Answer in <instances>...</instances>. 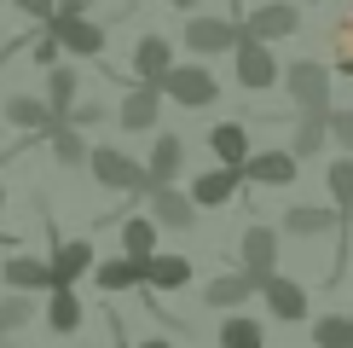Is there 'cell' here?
<instances>
[{
  "label": "cell",
  "instance_id": "6da1fadb",
  "mask_svg": "<svg viewBox=\"0 0 353 348\" xmlns=\"http://www.w3.org/2000/svg\"><path fill=\"white\" fill-rule=\"evenodd\" d=\"M87 174H93V186L122 192V197H145L151 192V168L134 163L128 151H110V145H93V151H87Z\"/></svg>",
  "mask_w": 353,
  "mask_h": 348
},
{
  "label": "cell",
  "instance_id": "7a4b0ae2",
  "mask_svg": "<svg viewBox=\"0 0 353 348\" xmlns=\"http://www.w3.org/2000/svg\"><path fill=\"white\" fill-rule=\"evenodd\" d=\"M284 87H290L296 116H330V70L319 64V58H296V64H284Z\"/></svg>",
  "mask_w": 353,
  "mask_h": 348
},
{
  "label": "cell",
  "instance_id": "3957f363",
  "mask_svg": "<svg viewBox=\"0 0 353 348\" xmlns=\"http://www.w3.org/2000/svg\"><path fill=\"white\" fill-rule=\"evenodd\" d=\"M238 29L249 41H290V35H301V6L296 0H267V6H249L243 18H238Z\"/></svg>",
  "mask_w": 353,
  "mask_h": 348
},
{
  "label": "cell",
  "instance_id": "277c9868",
  "mask_svg": "<svg viewBox=\"0 0 353 348\" xmlns=\"http://www.w3.org/2000/svg\"><path fill=\"white\" fill-rule=\"evenodd\" d=\"M163 99H174V105H185V110H203V105H214L220 99V81H214V70L203 64H174L168 76H163Z\"/></svg>",
  "mask_w": 353,
  "mask_h": 348
},
{
  "label": "cell",
  "instance_id": "5b68a950",
  "mask_svg": "<svg viewBox=\"0 0 353 348\" xmlns=\"http://www.w3.org/2000/svg\"><path fill=\"white\" fill-rule=\"evenodd\" d=\"M232 70H238L243 93H267L272 81H284V64L272 58V47H267V41H249V35L232 47Z\"/></svg>",
  "mask_w": 353,
  "mask_h": 348
},
{
  "label": "cell",
  "instance_id": "8992f818",
  "mask_svg": "<svg viewBox=\"0 0 353 348\" xmlns=\"http://www.w3.org/2000/svg\"><path fill=\"white\" fill-rule=\"evenodd\" d=\"M116 122H122V134H157L163 128V81H134L116 105Z\"/></svg>",
  "mask_w": 353,
  "mask_h": 348
},
{
  "label": "cell",
  "instance_id": "52a82bcc",
  "mask_svg": "<svg viewBox=\"0 0 353 348\" xmlns=\"http://www.w3.org/2000/svg\"><path fill=\"white\" fill-rule=\"evenodd\" d=\"M180 41L197 58H214V52H232L243 41V29H238V18H209V12H191L185 18V29H180Z\"/></svg>",
  "mask_w": 353,
  "mask_h": 348
},
{
  "label": "cell",
  "instance_id": "ba28073f",
  "mask_svg": "<svg viewBox=\"0 0 353 348\" xmlns=\"http://www.w3.org/2000/svg\"><path fill=\"white\" fill-rule=\"evenodd\" d=\"M238 261H243L249 279L267 290V284H272V267H278V226L249 221V226H243V238H238Z\"/></svg>",
  "mask_w": 353,
  "mask_h": 348
},
{
  "label": "cell",
  "instance_id": "9c48e42d",
  "mask_svg": "<svg viewBox=\"0 0 353 348\" xmlns=\"http://www.w3.org/2000/svg\"><path fill=\"white\" fill-rule=\"evenodd\" d=\"M41 29L64 41L70 58H110V35H105V23H93V18H58V12H52Z\"/></svg>",
  "mask_w": 353,
  "mask_h": 348
},
{
  "label": "cell",
  "instance_id": "30bf717a",
  "mask_svg": "<svg viewBox=\"0 0 353 348\" xmlns=\"http://www.w3.org/2000/svg\"><path fill=\"white\" fill-rule=\"evenodd\" d=\"M52 290H76V279H87V273L99 267L93 255V238H52Z\"/></svg>",
  "mask_w": 353,
  "mask_h": 348
},
{
  "label": "cell",
  "instance_id": "8fae6325",
  "mask_svg": "<svg viewBox=\"0 0 353 348\" xmlns=\"http://www.w3.org/2000/svg\"><path fill=\"white\" fill-rule=\"evenodd\" d=\"M336 226H347V215L336 209H325V203H290L284 215H278V232H290V238H330Z\"/></svg>",
  "mask_w": 353,
  "mask_h": 348
},
{
  "label": "cell",
  "instance_id": "7c38bea8",
  "mask_svg": "<svg viewBox=\"0 0 353 348\" xmlns=\"http://www.w3.org/2000/svg\"><path fill=\"white\" fill-rule=\"evenodd\" d=\"M145 215H151L157 226H168V232L197 226V203H191V192H180V186H151V192H145Z\"/></svg>",
  "mask_w": 353,
  "mask_h": 348
},
{
  "label": "cell",
  "instance_id": "4fadbf2b",
  "mask_svg": "<svg viewBox=\"0 0 353 348\" xmlns=\"http://www.w3.org/2000/svg\"><path fill=\"white\" fill-rule=\"evenodd\" d=\"M296 168H301V157L290 151V145H278V151H249L243 180L249 186H290V180H296Z\"/></svg>",
  "mask_w": 353,
  "mask_h": 348
},
{
  "label": "cell",
  "instance_id": "5bb4252c",
  "mask_svg": "<svg viewBox=\"0 0 353 348\" xmlns=\"http://www.w3.org/2000/svg\"><path fill=\"white\" fill-rule=\"evenodd\" d=\"M243 168H209V174H197V180H191V203H197V209H220V203H232V197H238L243 192Z\"/></svg>",
  "mask_w": 353,
  "mask_h": 348
},
{
  "label": "cell",
  "instance_id": "9a60e30c",
  "mask_svg": "<svg viewBox=\"0 0 353 348\" xmlns=\"http://www.w3.org/2000/svg\"><path fill=\"white\" fill-rule=\"evenodd\" d=\"M145 168H151V186H174V180H180V168H185V139L168 134V128H157Z\"/></svg>",
  "mask_w": 353,
  "mask_h": 348
},
{
  "label": "cell",
  "instance_id": "2e32d148",
  "mask_svg": "<svg viewBox=\"0 0 353 348\" xmlns=\"http://www.w3.org/2000/svg\"><path fill=\"white\" fill-rule=\"evenodd\" d=\"M0 116H6L12 128H23L29 139H47V128L58 122V116H52V105H47V99H35V93H12L6 105H0Z\"/></svg>",
  "mask_w": 353,
  "mask_h": 348
},
{
  "label": "cell",
  "instance_id": "e0dca14e",
  "mask_svg": "<svg viewBox=\"0 0 353 348\" xmlns=\"http://www.w3.org/2000/svg\"><path fill=\"white\" fill-rule=\"evenodd\" d=\"M0 279H6V290H18V296H35V290H52V261L18 250V255H6Z\"/></svg>",
  "mask_w": 353,
  "mask_h": 348
},
{
  "label": "cell",
  "instance_id": "ac0fdd59",
  "mask_svg": "<svg viewBox=\"0 0 353 348\" xmlns=\"http://www.w3.org/2000/svg\"><path fill=\"white\" fill-rule=\"evenodd\" d=\"M255 279H249V273L238 267V273H220V279H209L203 284V308H214V313H232V308H243L249 296H255Z\"/></svg>",
  "mask_w": 353,
  "mask_h": 348
},
{
  "label": "cell",
  "instance_id": "d6986e66",
  "mask_svg": "<svg viewBox=\"0 0 353 348\" xmlns=\"http://www.w3.org/2000/svg\"><path fill=\"white\" fill-rule=\"evenodd\" d=\"M145 273H151V255H116V261H99L93 267V284L105 290V296H116V290L145 284Z\"/></svg>",
  "mask_w": 353,
  "mask_h": 348
},
{
  "label": "cell",
  "instance_id": "ffe728a7",
  "mask_svg": "<svg viewBox=\"0 0 353 348\" xmlns=\"http://www.w3.org/2000/svg\"><path fill=\"white\" fill-rule=\"evenodd\" d=\"M261 296H267V313L284 319V325H301V319H307V284L284 279V273H272V284L261 290Z\"/></svg>",
  "mask_w": 353,
  "mask_h": 348
},
{
  "label": "cell",
  "instance_id": "44dd1931",
  "mask_svg": "<svg viewBox=\"0 0 353 348\" xmlns=\"http://www.w3.org/2000/svg\"><path fill=\"white\" fill-rule=\"evenodd\" d=\"M174 70V41L168 35H139L134 41V81H163Z\"/></svg>",
  "mask_w": 353,
  "mask_h": 348
},
{
  "label": "cell",
  "instance_id": "7402d4cb",
  "mask_svg": "<svg viewBox=\"0 0 353 348\" xmlns=\"http://www.w3.org/2000/svg\"><path fill=\"white\" fill-rule=\"evenodd\" d=\"M209 151L220 168H243L249 163V122H214L209 128Z\"/></svg>",
  "mask_w": 353,
  "mask_h": 348
},
{
  "label": "cell",
  "instance_id": "603a6c76",
  "mask_svg": "<svg viewBox=\"0 0 353 348\" xmlns=\"http://www.w3.org/2000/svg\"><path fill=\"white\" fill-rule=\"evenodd\" d=\"M47 151H52V163H58V168H87V151H93V145L81 139V128L52 122V128H47Z\"/></svg>",
  "mask_w": 353,
  "mask_h": 348
},
{
  "label": "cell",
  "instance_id": "cb8c5ba5",
  "mask_svg": "<svg viewBox=\"0 0 353 348\" xmlns=\"http://www.w3.org/2000/svg\"><path fill=\"white\" fill-rule=\"evenodd\" d=\"M76 93H81V76H76L70 64H52V70H47V93H41V99L52 105L58 122H70V110H76Z\"/></svg>",
  "mask_w": 353,
  "mask_h": 348
},
{
  "label": "cell",
  "instance_id": "d4e9b609",
  "mask_svg": "<svg viewBox=\"0 0 353 348\" xmlns=\"http://www.w3.org/2000/svg\"><path fill=\"white\" fill-rule=\"evenodd\" d=\"M81 302H76V290H47V331L52 337H70V331H81Z\"/></svg>",
  "mask_w": 353,
  "mask_h": 348
},
{
  "label": "cell",
  "instance_id": "484cf974",
  "mask_svg": "<svg viewBox=\"0 0 353 348\" xmlns=\"http://www.w3.org/2000/svg\"><path fill=\"white\" fill-rule=\"evenodd\" d=\"M191 284V261L185 255H151V273H145L139 290H185Z\"/></svg>",
  "mask_w": 353,
  "mask_h": 348
},
{
  "label": "cell",
  "instance_id": "4316f807",
  "mask_svg": "<svg viewBox=\"0 0 353 348\" xmlns=\"http://www.w3.org/2000/svg\"><path fill=\"white\" fill-rule=\"evenodd\" d=\"M325 145H330V122H325V116H296V134H290V151H296L301 163H307V157H319Z\"/></svg>",
  "mask_w": 353,
  "mask_h": 348
},
{
  "label": "cell",
  "instance_id": "83f0119b",
  "mask_svg": "<svg viewBox=\"0 0 353 348\" xmlns=\"http://www.w3.org/2000/svg\"><path fill=\"white\" fill-rule=\"evenodd\" d=\"M220 348H267V331L249 313H226L220 319Z\"/></svg>",
  "mask_w": 353,
  "mask_h": 348
},
{
  "label": "cell",
  "instance_id": "f1b7e54d",
  "mask_svg": "<svg viewBox=\"0 0 353 348\" xmlns=\"http://www.w3.org/2000/svg\"><path fill=\"white\" fill-rule=\"evenodd\" d=\"M313 348H353V313H319L313 319Z\"/></svg>",
  "mask_w": 353,
  "mask_h": 348
},
{
  "label": "cell",
  "instance_id": "f546056e",
  "mask_svg": "<svg viewBox=\"0 0 353 348\" xmlns=\"http://www.w3.org/2000/svg\"><path fill=\"white\" fill-rule=\"evenodd\" d=\"M122 255H157V221L151 215H128L122 221Z\"/></svg>",
  "mask_w": 353,
  "mask_h": 348
},
{
  "label": "cell",
  "instance_id": "4dcf8cb0",
  "mask_svg": "<svg viewBox=\"0 0 353 348\" xmlns=\"http://www.w3.org/2000/svg\"><path fill=\"white\" fill-rule=\"evenodd\" d=\"M325 186H330V203H336V209L353 215V157H347V151L325 168Z\"/></svg>",
  "mask_w": 353,
  "mask_h": 348
},
{
  "label": "cell",
  "instance_id": "1f68e13d",
  "mask_svg": "<svg viewBox=\"0 0 353 348\" xmlns=\"http://www.w3.org/2000/svg\"><path fill=\"white\" fill-rule=\"evenodd\" d=\"M29 319H35V302H29V296H18V290H6V296H0V337L23 331Z\"/></svg>",
  "mask_w": 353,
  "mask_h": 348
},
{
  "label": "cell",
  "instance_id": "d6a6232c",
  "mask_svg": "<svg viewBox=\"0 0 353 348\" xmlns=\"http://www.w3.org/2000/svg\"><path fill=\"white\" fill-rule=\"evenodd\" d=\"M330 52H336V70H342V76H353V12H342V18H336Z\"/></svg>",
  "mask_w": 353,
  "mask_h": 348
},
{
  "label": "cell",
  "instance_id": "836d02e7",
  "mask_svg": "<svg viewBox=\"0 0 353 348\" xmlns=\"http://www.w3.org/2000/svg\"><path fill=\"white\" fill-rule=\"evenodd\" d=\"M325 122H330V139H336V145H342V151L353 157V110H347V105H342V110L330 105V116H325Z\"/></svg>",
  "mask_w": 353,
  "mask_h": 348
},
{
  "label": "cell",
  "instance_id": "e575fe53",
  "mask_svg": "<svg viewBox=\"0 0 353 348\" xmlns=\"http://www.w3.org/2000/svg\"><path fill=\"white\" fill-rule=\"evenodd\" d=\"M29 58H35L41 70H52L58 58H64V41H58V35H47V29H41V35H35V47H29Z\"/></svg>",
  "mask_w": 353,
  "mask_h": 348
},
{
  "label": "cell",
  "instance_id": "d590c367",
  "mask_svg": "<svg viewBox=\"0 0 353 348\" xmlns=\"http://www.w3.org/2000/svg\"><path fill=\"white\" fill-rule=\"evenodd\" d=\"M110 116V105H99V99H87V105H76L70 110V128H99Z\"/></svg>",
  "mask_w": 353,
  "mask_h": 348
},
{
  "label": "cell",
  "instance_id": "8d00e7d4",
  "mask_svg": "<svg viewBox=\"0 0 353 348\" xmlns=\"http://www.w3.org/2000/svg\"><path fill=\"white\" fill-rule=\"evenodd\" d=\"M6 6H18L23 18H35V23H47L52 12H58V0H6Z\"/></svg>",
  "mask_w": 353,
  "mask_h": 348
},
{
  "label": "cell",
  "instance_id": "74e56055",
  "mask_svg": "<svg viewBox=\"0 0 353 348\" xmlns=\"http://www.w3.org/2000/svg\"><path fill=\"white\" fill-rule=\"evenodd\" d=\"M93 12V0H58V18H87Z\"/></svg>",
  "mask_w": 353,
  "mask_h": 348
},
{
  "label": "cell",
  "instance_id": "f35d334b",
  "mask_svg": "<svg viewBox=\"0 0 353 348\" xmlns=\"http://www.w3.org/2000/svg\"><path fill=\"white\" fill-rule=\"evenodd\" d=\"M168 6H174V12H185V18H191V12H197L203 0H168Z\"/></svg>",
  "mask_w": 353,
  "mask_h": 348
},
{
  "label": "cell",
  "instance_id": "ab89813d",
  "mask_svg": "<svg viewBox=\"0 0 353 348\" xmlns=\"http://www.w3.org/2000/svg\"><path fill=\"white\" fill-rule=\"evenodd\" d=\"M134 348H174L168 337H145V342H134Z\"/></svg>",
  "mask_w": 353,
  "mask_h": 348
},
{
  "label": "cell",
  "instance_id": "60d3db41",
  "mask_svg": "<svg viewBox=\"0 0 353 348\" xmlns=\"http://www.w3.org/2000/svg\"><path fill=\"white\" fill-rule=\"evenodd\" d=\"M0 209H6V186H0Z\"/></svg>",
  "mask_w": 353,
  "mask_h": 348
},
{
  "label": "cell",
  "instance_id": "b9f144b4",
  "mask_svg": "<svg viewBox=\"0 0 353 348\" xmlns=\"http://www.w3.org/2000/svg\"><path fill=\"white\" fill-rule=\"evenodd\" d=\"M296 6H319V0H296Z\"/></svg>",
  "mask_w": 353,
  "mask_h": 348
},
{
  "label": "cell",
  "instance_id": "7bdbcfd3",
  "mask_svg": "<svg viewBox=\"0 0 353 348\" xmlns=\"http://www.w3.org/2000/svg\"><path fill=\"white\" fill-rule=\"evenodd\" d=\"M347 226H353V215H347Z\"/></svg>",
  "mask_w": 353,
  "mask_h": 348
},
{
  "label": "cell",
  "instance_id": "ee69618b",
  "mask_svg": "<svg viewBox=\"0 0 353 348\" xmlns=\"http://www.w3.org/2000/svg\"><path fill=\"white\" fill-rule=\"evenodd\" d=\"M0 6H6V0H0Z\"/></svg>",
  "mask_w": 353,
  "mask_h": 348
}]
</instances>
